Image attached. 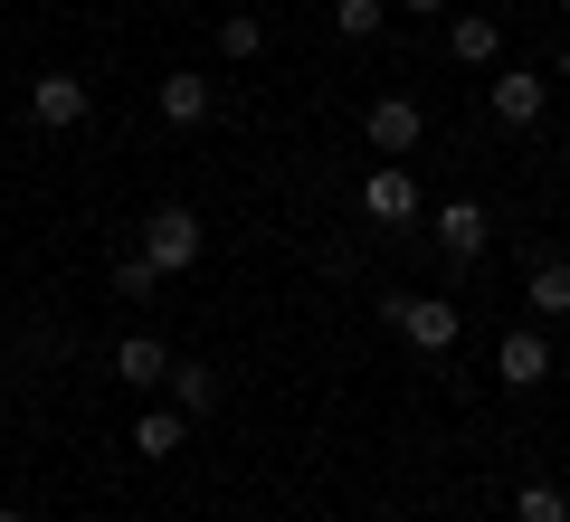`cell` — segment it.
I'll list each match as a JSON object with an SVG mask.
<instances>
[{
	"label": "cell",
	"mask_w": 570,
	"mask_h": 522,
	"mask_svg": "<svg viewBox=\"0 0 570 522\" xmlns=\"http://www.w3.org/2000/svg\"><path fill=\"white\" fill-rule=\"evenodd\" d=\"M428 228H438V257H456V266H466V257H485V238H494V219H485L475 200H448Z\"/></svg>",
	"instance_id": "52a82bcc"
},
{
	"label": "cell",
	"mask_w": 570,
	"mask_h": 522,
	"mask_svg": "<svg viewBox=\"0 0 570 522\" xmlns=\"http://www.w3.org/2000/svg\"><path fill=\"white\" fill-rule=\"evenodd\" d=\"M542 77H561V86H570V48H561V58H551V67H542Z\"/></svg>",
	"instance_id": "ffe728a7"
},
{
	"label": "cell",
	"mask_w": 570,
	"mask_h": 522,
	"mask_svg": "<svg viewBox=\"0 0 570 522\" xmlns=\"http://www.w3.org/2000/svg\"><path fill=\"white\" fill-rule=\"evenodd\" d=\"M542 105H551V77H542V67H504V77H494V124L523 134V124H542Z\"/></svg>",
	"instance_id": "5b68a950"
},
{
	"label": "cell",
	"mask_w": 570,
	"mask_h": 522,
	"mask_svg": "<svg viewBox=\"0 0 570 522\" xmlns=\"http://www.w3.org/2000/svg\"><path fill=\"white\" fill-rule=\"evenodd\" d=\"M448 48H456L466 67H494V58H504V20H485V10H456V20H448Z\"/></svg>",
	"instance_id": "30bf717a"
},
{
	"label": "cell",
	"mask_w": 570,
	"mask_h": 522,
	"mask_svg": "<svg viewBox=\"0 0 570 522\" xmlns=\"http://www.w3.org/2000/svg\"><path fill=\"white\" fill-rule=\"evenodd\" d=\"M115 381H134V390H163V381H171V352H163L153 333H124V342H115Z\"/></svg>",
	"instance_id": "9c48e42d"
},
{
	"label": "cell",
	"mask_w": 570,
	"mask_h": 522,
	"mask_svg": "<svg viewBox=\"0 0 570 522\" xmlns=\"http://www.w3.org/2000/svg\"><path fill=\"white\" fill-rule=\"evenodd\" d=\"M0 522H29V513H10V503H0Z\"/></svg>",
	"instance_id": "44dd1931"
},
{
	"label": "cell",
	"mask_w": 570,
	"mask_h": 522,
	"mask_svg": "<svg viewBox=\"0 0 570 522\" xmlns=\"http://www.w3.org/2000/svg\"><path fill=\"white\" fill-rule=\"evenodd\" d=\"M219 48H228V58H257V48H266V20H257V10H228V20H219Z\"/></svg>",
	"instance_id": "e0dca14e"
},
{
	"label": "cell",
	"mask_w": 570,
	"mask_h": 522,
	"mask_svg": "<svg viewBox=\"0 0 570 522\" xmlns=\"http://www.w3.org/2000/svg\"><path fill=\"white\" fill-rule=\"evenodd\" d=\"M561 10H570V0H561Z\"/></svg>",
	"instance_id": "7402d4cb"
},
{
	"label": "cell",
	"mask_w": 570,
	"mask_h": 522,
	"mask_svg": "<svg viewBox=\"0 0 570 522\" xmlns=\"http://www.w3.org/2000/svg\"><path fill=\"white\" fill-rule=\"evenodd\" d=\"M29 124H48V134H67V124H86V77H67V67H48V77H29Z\"/></svg>",
	"instance_id": "277c9868"
},
{
	"label": "cell",
	"mask_w": 570,
	"mask_h": 522,
	"mask_svg": "<svg viewBox=\"0 0 570 522\" xmlns=\"http://www.w3.org/2000/svg\"><path fill=\"white\" fill-rule=\"evenodd\" d=\"M171 408H181V418H200V408H219V371H209V362H171Z\"/></svg>",
	"instance_id": "7c38bea8"
},
{
	"label": "cell",
	"mask_w": 570,
	"mask_h": 522,
	"mask_svg": "<svg viewBox=\"0 0 570 522\" xmlns=\"http://www.w3.org/2000/svg\"><path fill=\"white\" fill-rule=\"evenodd\" d=\"M181 437H190L181 408H142V418H134V446H142V456H181Z\"/></svg>",
	"instance_id": "5bb4252c"
},
{
	"label": "cell",
	"mask_w": 570,
	"mask_h": 522,
	"mask_svg": "<svg viewBox=\"0 0 570 522\" xmlns=\"http://www.w3.org/2000/svg\"><path fill=\"white\" fill-rule=\"evenodd\" d=\"M362 209H371V219H381V228H419V181H409V161H381V171H371V181H362Z\"/></svg>",
	"instance_id": "3957f363"
},
{
	"label": "cell",
	"mask_w": 570,
	"mask_h": 522,
	"mask_svg": "<svg viewBox=\"0 0 570 522\" xmlns=\"http://www.w3.org/2000/svg\"><path fill=\"white\" fill-rule=\"evenodd\" d=\"M494 381H504V390H542L551 381V342L542 333H504V342H494Z\"/></svg>",
	"instance_id": "ba28073f"
},
{
	"label": "cell",
	"mask_w": 570,
	"mask_h": 522,
	"mask_svg": "<svg viewBox=\"0 0 570 522\" xmlns=\"http://www.w3.org/2000/svg\"><path fill=\"white\" fill-rule=\"evenodd\" d=\"M523 304L561 323V314H570V257H542V266H532V276H523Z\"/></svg>",
	"instance_id": "4fadbf2b"
},
{
	"label": "cell",
	"mask_w": 570,
	"mask_h": 522,
	"mask_svg": "<svg viewBox=\"0 0 570 522\" xmlns=\"http://www.w3.org/2000/svg\"><path fill=\"white\" fill-rule=\"evenodd\" d=\"M400 10H409V20H448L456 0H400Z\"/></svg>",
	"instance_id": "d6986e66"
},
{
	"label": "cell",
	"mask_w": 570,
	"mask_h": 522,
	"mask_svg": "<svg viewBox=\"0 0 570 522\" xmlns=\"http://www.w3.org/2000/svg\"><path fill=\"white\" fill-rule=\"evenodd\" d=\"M381 323L409 342V352H456V333H466V314H456L448 295H390Z\"/></svg>",
	"instance_id": "6da1fadb"
},
{
	"label": "cell",
	"mask_w": 570,
	"mask_h": 522,
	"mask_svg": "<svg viewBox=\"0 0 570 522\" xmlns=\"http://www.w3.org/2000/svg\"><path fill=\"white\" fill-rule=\"evenodd\" d=\"M362 134H371V152H419L428 115H419V96H381V105L362 115Z\"/></svg>",
	"instance_id": "8992f818"
},
{
	"label": "cell",
	"mask_w": 570,
	"mask_h": 522,
	"mask_svg": "<svg viewBox=\"0 0 570 522\" xmlns=\"http://www.w3.org/2000/svg\"><path fill=\"white\" fill-rule=\"evenodd\" d=\"M513 522H570L561 484H523V494H513Z\"/></svg>",
	"instance_id": "ac0fdd59"
},
{
	"label": "cell",
	"mask_w": 570,
	"mask_h": 522,
	"mask_svg": "<svg viewBox=\"0 0 570 522\" xmlns=\"http://www.w3.org/2000/svg\"><path fill=\"white\" fill-rule=\"evenodd\" d=\"M153 105H163L171 134H190V124H209V77H163V96H153Z\"/></svg>",
	"instance_id": "8fae6325"
},
{
	"label": "cell",
	"mask_w": 570,
	"mask_h": 522,
	"mask_svg": "<svg viewBox=\"0 0 570 522\" xmlns=\"http://www.w3.org/2000/svg\"><path fill=\"white\" fill-rule=\"evenodd\" d=\"M381 20H390V0H333V29L343 39H381Z\"/></svg>",
	"instance_id": "2e32d148"
},
{
	"label": "cell",
	"mask_w": 570,
	"mask_h": 522,
	"mask_svg": "<svg viewBox=\"0 0 570 522\" xmlns=\"http://www.w3.org/2000/svg\"><path fill=\"white\" fill-rule=\"evenodd\" d=\"M142 257L163 266V276L200 266V219H190V209H153V219H142Z\"/></svg>",
	"instance_id": "7a4b0ae2"
},
{
	"label": "cell",
	"mask_w": 570,
	"mask_h": 522,
	"mask_svg": "<svg viewBox=\"0 0 570 522\" xmlns=\"http://www.w3.org/2000/svg\"><path fill=\"white\" fill-rule=\"evenodd\" d=\"M115 295H124V304H142V295H163V266L142 257V247H124V257H115Z\"/></svg>",
	"instance_id": "9a60e30c"
}]
</instances>
